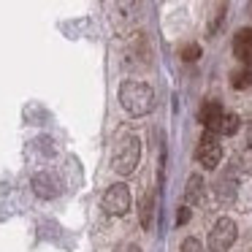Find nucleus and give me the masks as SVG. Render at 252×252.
Returning a JSON list of instances; mask_svg holds the SVG:
<instances>
[{
  "instance_id": "1",
  "label": "nucleus",
  "mask_w": 252,
  "mask_h": 252,
  "mask_svg": "<svg viewBox=\"0 0 252 252\" xmlns=\"http://www.w3.org/2000/svg\"><path fill=\"white\" fill-rule=\"evenodd\" d=\"M120 106L127 111L130 117H144L155 109V90L147 82H136L127 79L120 87Z\"/></svg>"
},
{
  "instance_id": "2",
  "label": "nucleus",
  "mask_w": 252,
  "mask_h": 252,
  "mask_svg": "<svg viewBox=\"0 0 252 252\" xmlns=\"http://www.w3.org/2000/svg\"><path fill=\"white\" fill-rule=\"evenodd\" d=\"M141 160V138L136 133H125L117 138L114 152H111V168L120 176H130Z\"/></svg>"
},
{
  "instance_id": "3",
  "label": "nucleus",
  "mask_w": 252,
  "mask_h": 252,
  "mask_svg": "<svg viewBox=\"0 0 252 252\" xmlns=\"http://www.w3.org/2000/svg\"><path fill=\"white\" fill-rule=\"evenodd\" d=\"M236 236H239V228L230 217H220L217 222L209 230V252H228L233 247Z\"/></svg>"
},
{
  "instance_id": "4",
  "label": "nucleus",
  "mask_w": 252,
  "mask_h": 252,
  "mask_svg": "<svg viewBox=\"0 0 252 252\" xmlns=\"http://www.w3.org/2000/svg\"><path fill=\"white\" fill-rule=\"evenodd\" d=\"M195 160H198V165L206 168V171H214L220 165V160H222V147H220L214 133L203 130L201 141H198V149H195Z\"/></svg>"
},
{
  "instance_id": "5",
  "label": "nucleus",
  "mask_w": 252,
  "mask_h": 252,
  "mask_svg": "<svg viewBox=\"0 0 252 252\" xmlns=\"http://www.w3.org/2000/svg\"><path fill=\"white\" fill-rule=\"evenodd\" d=\"M130 203L133 198H130V187L127 185H111L103 195V209L111 217H125L130 212Z\"/></svg>"
},
{
  "instance_id": "6",
  "label": "nucleus",
  "mask_w": 252,
  "mask_h": 252,
  "mask_svg": "<svg viewBox=\"0 0 252 252\" xmlns=\"http://www.w3.org/2000/svg\"><path fill=\"white\" fill-rule=\"evenodd\" d=\"M30 187H33V192H35L38 198L52 201V198L60 195L63 182H60V176L52 174V171H38V174H33V179H30Z\"/></svg>"
},
{
  "instance_id": "7",
  "label": "nucleus",
  "mask_w": 252,
  "mask_h": 252,
  "mask_svg": "<svg viewBox=\"0 0 252 252\" xmlns=\"http://www.w3.org/2000/svg\"><path fill=\"white\" fill-rule=\"evenodd\" d=\"M203 195H206V182H203L201 174H192L185 187V203L187 206H198V203H203Z\"/></svg>"
},
{
  "instance_id": "8",
  "label": "nucleus",
  "mask_w": 252,
  "mask_h": 252,
  "mask_svg": "<svg viewBox=\"0 0 252 252\" xmlns=\"http://www.w3.org/2000/svg\"><path fill=\"white\" fill-rule=\"evenodd\" d=\"M222 114L225 111H222V106H220V100H206V103L201 106V111H198V120H201V125L206 127L209 133H212Z\"/></svg>"
},
{
  "instance_id": "9",
  "label": "nucleus",
  "mask_w": 252,
  "mask_h": 252,
  "mask_svg": "<svg viewBox=\"0 0 252 252\" xmlns=\"http://www.w3.org/2000/svg\"><path fill=\"white\" fill-rule=\"evenodd\" d=\"M233 52H236V57H239L241 63H250L252 60V30L250 28H244V30H239V33H236Z\"/></svg>"
},
{
  "instance_id": "10",
  "label": "nucleus",
  "mask_w": 252,
  "mask_h": 252,
  "mask_svg": "<svg viewBox=\"0 0 252 252\" xmlns=\"http://www.w3.org/2000/svg\"><path fill=\"white\" fill-rule=\"evenodd\" d=\"M214 192H217V198H220L222 203H230V201H233V198H236V171H225V174L220 176Z\"/></svg>"
},
{
  "instance_id": "11",
  "label": "nucleus",
  "mask_w": 252,
  "mask_h": 252,
  "mask_svg": "<svg viewBox=\"0 0 252 252\" xmlns=\"http://www.w3.org/2000/svg\"><path fill=\"white\" fill-rule=\"evenodd\" d=\"M239 125H241V120H239V114H230V111H225L222 117H220V122H217V127H214V136H233L236 130H239Z\"/></svg>"
},
{
  "instance_id": "12",
  "label": "nucleus",
  "mask_w": 252,
  "mask_h": 252,
  "mask_svg": "<svg viewBox=\"0 0 252 252\" xmlns=\"http://www.w3.org/2000/svg\"><path fill=\"white\" fill-rule=\"evenodd\" d=\"M152 217H155V195H152V192H147V195L141 198V203H138V220H141V228L144 230L152 228Z\"/></svg>"
},
{
  "instance_id": "13",
  "label": "nucleus",
  "mask_w": 252,
  "mask_h": 252,
  "mask_svg": "<svg viewBox=\"0 0 252 252\" xmlns=\"http://www.w3.org/2000/svg\"><path fill=\"white\" fill-rule=\"evenodd\" d=\"M230 79H233L230 84H233L236 90H244V87H250V84H252V73L247 71V68H239V71H236Z\"/></svg>"
},
{
  "instance_id": "14",
  "label": "nucleus",
  "mask_w": 252,
  "mask_h": 252,
  "mask_svg": "<svg viewBox=\"0 0 252 252\" xmlns=\"http://www.w3.org/2000/svg\"><path fill=\"white\" fill-rule=\"evenodd\" d=\"M182 57H185V60H190V63H195L198 57H201V49H198L195 44H190V46H185V49H182Z\"/></svg>"
},
{
  "instance_id": "15",
  "label": "nucleus",
  "mask_w": 252,
  "mask_h": 252,
  "mask_svg": "<svg viewBox=\"0 0 252 252\" xmlns=\"http://www.w3.org/2000/svg\"><path fill=\"white\" fill-rule=\"evenodd\" d=\"M182 252H201V241L198 239H185L182 241Z\"/></svg>"
},
{
  "instance_id": "16",
  "label": "nucleus",
  "mask_w": 252,
  "mask_h": 252,
  "mask_svg": "<svg viewBox=\"0 0 252 252\" xmlns=\"http://www.w3.org/2000/svg\"><path fill=\"white\" fill-rule=\"evenodd\" d=\"M187 220H190V206H179V214H176V222L185 225Z\"/></svg>"
},
{
  "instance_id": "17",
  "label": "nucleus",
  "mask_w": 252,
  "mask_h": 252,
  "mask_svg": "<svg viewBox=\"0 0 252 252\" xmlns=\"http://www.w3.org/2000/svg\"><path fill=\"white\" fill-rule=\"evenodd\" d=\"M117 252H141V250H138L136 244H120V247H117Z\"/></svg>"
},
{
  "instance_id": "18",
  "label": "nucleus",
  "mask_w": 252,
  "mask_h": 252,
  "mask_svg": "<svg viewBox=\"0 0 252 252\" xmlns=\"http://www.w3.org/2000/svg\"><path fill=\"white\" fill-rule=\"evenodd\" d=\"M247 144H250V149H252V125L247 127Z\"/></svg>"
}]
</instances>
